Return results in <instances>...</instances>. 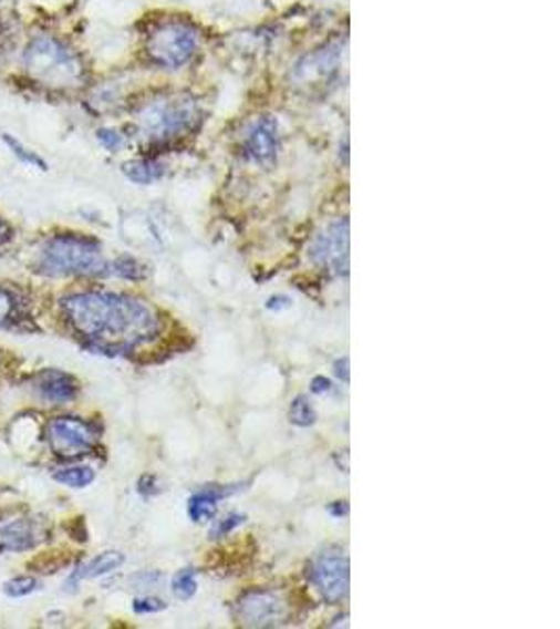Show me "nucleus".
Returning a JSON list of instances; mask_svg holds the SVG:
<instances>
[{"mask_svg":"<svg viewBox=\"0 0 560 629\" xmlns=\"http://www.w3.org/2000/svg\"><path fill=\"white\" fill-rule=\"evenodd\" d=\"M70 326L100 353H126L160 332V319L145 302L114 292H81L61 302Z\"/></svg>","mask_w":560,"mask_h":629,"instance_id":"f257e3e1","label":"nucleus"},{"mask_svg":"<svg viewBox=\"0 0 560 629\" xmlns=\"http://www.w3.org/2000/svg\"><path fill=\"white\" fill-rule=\"evenodd\" d=\"M204 122V105L189 91H162L133 110V128L149 147L175 145L191 137Z\"/></svg>","mask_w":560,"mask_h":629,"instance_id":"f03ea898","label":"nucleus"},{"mask_svg":"<svg viewBox=\"0 0 560 629\" xmlns=\"http://www.w3.org/2000/svg\"><path fill=\"white\" fill-rule=\"evenodd\" d=\"M23 70L32 82L53 91H76L89 72L81 53L55 34H37L23 49Z\"/></svg>","mask_w":560,"mask_h":629,"instance_id":"7ed1b4c3","label":"nucleus"},{"mask_svg":"<svg viewBox=\"0 0 560 629\" xmlns=\"http://www.w3.org/2000/svg\"><path fill=\"white\" fill-rule=\"evenodd\" d=\"M37 271L51 277H100L110 274V265L101 255L97 239L81 234H61L46 239L42 246Z\"/></svg>","mask_w":560,"mask_h":629,"instance_id":"20e7f679","label":"nucleus"},{"mask_svg":"<svg viewBox=\"0 0 560 629\" xmlns=\"http://www.w3.org/2000/svg\"><path fill=\"white\" fill-rule=\"evenodd\" d=\"M201 47L200 28L180 16L154 21L143 39L147 61L160 70H180L191 63Z\"/></svg>","mask_w":560,"mask_h":629,"instance_id":"39448f33","label":"nucleus"},{"mask_svg":"<svg viewBox=\"0 0 560 629\" xmlns=\"http://www.w3.org/2000/svg\"><path fill=\"white\" fill-rule=\"evenodd\" d=\"M342 47L341 42H328L320 49L307 53L302 60L297 61L290 79L297 89L304 93L323 91L332 80L336 79L341 70Z\"/></svg>","mask_w":560,"mask_h":629,"instance_id":"423d86ee","label":"nucleus"},{"mask_svg":"<svg viewBox=\"0 0 560 629\" xmlns=\"http://www.w3.org/2000/svg\"><path fill=\"white\" fill-rule=\"evenodd\" d=\"M311 262L330 274L342 276L349 271V220L336 218L330 220L309 246Z\"/></svg>","mask_w":560,"mask_h":629,"instance_id":"0eeeda50","label":"nucleus"},{"mask_svg":"<svg viewBox=\"0 0 560 629\" xmlns=\"http://www.w3.org/2000/svg\"><path fill=\"white\" fill-rule=\"evenodd\" d=\"M46 441L49 447L60 457H81L86 453L93 452L100 443V431L95 424L74 417V415H63L55 417L46 426Z\"/></svg>","mask_w":560,"mask_h":629,"instance_id":"6e6552de","label":"nucleus"},{"mask_svg":"<svg viewBox=\"0 0 560 629\" xmlns=\"http://www.w3.org/2000/svg\"><path fill=\"white\" fill-rule=\"evenodd\" d=\"M236 615L248 628H276L286 623L290 609L281 594L271 590H250L241 594Z\"/></svg>","mask_w":560,"mask_h":629,"instance_id":"1a4fd4ad","label":"nucleus"},{"mask_svg":"<svg viewBox=\"0 0 560 629\" xmlns=\"http://www.w3.org/2000/svg\"><path fill=\"white\" fill-rule=\"evenodd\" d=\"M311 584L330 605H341L349 596V558L341 551H323L311 565Z\"/></svg>","mask_w":560,"mask_h":629,"instance_id":"9d476101","label":"nucleus"},{"mask_svg":"<svg viewBox=\"0 0 560 629\" xmlns=\"http://www.w3.org/2000/svg\"><path fill=\"white\" fill-rule=\"evenodd\" d=\"M280 152V124L271 116H259L243 128L241 154L259 166H271Z\"/></svg>","mask_w":560,"mask_h":629,"instance_id":"9b49d317","label":"nucleus"},{"mask_svg":"<svg viewBox=\"0 0 560 629\" xmlns=\"http://www.w3.org/2000/svg\"><path fill=\"white\" fill-rule=\"evenodd\" d=\"M46 525L37 518H20L0 527V554L34 550L46 539Z\"/></svg>","mask_w":560,"mask_h":629,"instance_id":"f8f14e48","label":"nucleus"},{"mask_svg":"<svg viewBox=\"0 0 560 629\" xmlns=\"http://www.w3.org/2000/svg\"><path fill=\"white\" fill-rule=\"evenodd\" d=\"M34 393L41 396L44 403L51 405H65L79 396V382L61 370H42L34 378Z\"/></svg>","mask_w":560,"mask_h":629,"instance_id":"ddd939ff","label":"nucleus"},{"mask_svg":"<svg viewBox=\"0 0 560 629\" xmlns=\"http://www.w3.org/2000/svg\"><path fill=\"white\" fill-rule=\"evenodd\" d=\"M236 489H227V487H219V485H210V487H204L200 492L194 493L187 502V514L194 523H208L215 518L217 514V506H219L220 499L227 497L229 493H234Z\"/></svg>","mask_w":560,"mask_h":629,"instance_id":"4468645a","label":"nucleus"},{"mask_svg":"<svg viewBox=\"0 0 560 629\" xmlns=\"http://www.w3.org/2000/svg\"><path fill=\"white\" fill-rule=\"evenodd\" d=\"M124 565V554L122 551H103L100 556H95L93 560H89L86 565L79 567V570L72 573L70 584L65 581V586H79L82 579H97L103 575H110L116 569H121Z\"/></svg>","mask_w":560,"mask_h":629,"instance_id":"2eb2a0df","label":"nucleus"},{"mask_svg":"<svg viewBox=\"0 0 560 629\" xmlns=\"http://www.w3.org/2000/svg\"><path fill=\"white\" fill-rule=\"evenodd\" d=\"M122 173L126 175L128 181L137 183V185H152L156 181H160L166 173V166L162 164L158 157H139V159H131L122 166Z\"/></svg>","mask_w":560,"mask_h":629,"instance_id":"dca6fc26","label":"nucleus"},{"mask_svg":"<svg viewBox=\"0 0 560 629\" xmlns=\"http://www.w3.org/2000/svg\"><path fill=\"white\" fill-rule=\"evenodd\" d=\"M53 478L72 489H84L95 481V471L89 466H70V468H61L53 474Z\"/></svg>","mask_w":560,"mask_h":629,"instance_id":"f3484780","label":"nucleus"},{"mask_svg":"<svg viewBox=\"0 0 560 629\" xmlns=\"http://www.w3.org/2000/svg\"><path fill=\"white\" fill-rule=\"evenodd\" d=\"M315 420H318V412H315L313 403L309 401V396H304V394L297 396V399L292 401V405H290V422H292L294 426L309 429V426L315 424Z\"/></svg>","mask_w":560,"mask_h":629,"instance_id":"a211bd4d","label":"nucleus"},{"mask_svg":"<svg viewBox=\"0 0 560 629\" xmlns=\"http://www.w3.org/2000/svg\"><path fill=\"white\" fill-rule=\"evenodd\" d=\"M2 141L7 143V147L13 152V156L18 157L20 162L28 164V166H32V168H39V171H46V162H44L37 152L28 149V147L21 143L20 138H15L13 135L4 133V135H2Z\"/></svg>","mask_w":560,"mask_h":629,"instance_id":"6ab92c4d","label":"nucleus"},{"mask_svg":"<svg viewBox=\"0 0 560 629\" xmlns=\"http://www.w3.org/2000/svg\"><path fill=\"white\" fill-rule=\"evenodd\" d=\"M198 591V577H196V570L194 569H183L175 575L173 579V594L179 598V600H191Z\"/></svg>","mask_w":560,"mask_h":629,"instance_id":"aec40b11","label":"nucleus"},{"mask_svg":"<svg viewBox=\"0 0 560 629\" xmlns=\"http://www.w3.org/2000/svg\"><path fill=\"white\" fill-rule=\"evenodd\" d=\"M39 588H41V581L34 577H15L4 584V594L9 598H23V596L34 594Z\"/></svg>","mask_w":560,"mask_h":629,"instance_id":"412c9836","label":"nucleus"},{"mask_svg":"<svg viewBox=\"0 0 560 629\" xmlns=\"http://www.w3.org/2000/svg\"><path fill=\"white\" fill-rule=\"evenodd\" d=\"M114 274L118 277H124V279H133V281H139L145 277V271H143V265L139 260H135L133 256H121L114 265H112Z\"/></svg>","mask_w":560,"mask_h":629,"instance_id":"4be33fe9","label":"nucleus"},{"mask_svg":"<svg viewBox=\"0 0 560 629\" xmlns=\"http://www.w3.org/2000/svg\"><path fill=\"white\" fill-rule=\"evenodd\" d=\"M18 321V300L9 290L0 288V328H9Z\"/></svg>","mask_w":560,"mask_h":629,"instance_id":"5701e85b","label":"nucleus"},{"mask_svg":"<svg viewBox=\"0 0 560 629\" xmlns=\"http://www.w3.org/2000/svg\"><path fill=\"white\" fill-rule=\"evenodd\" d=\"M97 141H100V145L103 149H107L110 154H116V152H121L122 147H124L126 137L122 135L121 131L107 126V128H100V131H97Z\"/></svg>","mask_w":560,"mask_h":629,"instance_id":"b1692460","label":"nucleus"},{"mask_svg":"<svg viewBox=\"0 0 560 629\" xmlns=\"http://www.w3.org/2000/svg\"><path fill=\"white\" fill-rule=\"evenodd\" d=\"M241 523H243V514L231 512V514L222 516L220 520L215 523V527H212V537H225V535L236 532V529L240 527Z\"/></svg>","mask_w":560,"mask_h":629,"instance_id":"393cba45","label":"nucleus"},{"mask_svg":"<svg viewBox=\"0 0 560 629\" xmlns=\"http://www.w3.org/2000/svg\"><path fill=\"white\" fill-rule=\"evenodd\" d=\"M166 609V602L160 600V598H152V596H145V598H137L133 602V610L137 615H149V612H160V610Z\"/></svg>","mask_w":560,"mask_h":629,"instance_id":"a878e982","label":"nucleus"},{"mask_svg":"<svg viewBox=\"0 0 560 629\" xmlns=\"http://www.w3.org/2000/svg\"><path fill=\"white\" fill-rule=\"evenodd\" d=\"M334 391L332 380H328L325 375H315L311 382V393L313 394H330Z\"/></svg>","mask_w":560,"mask_h":629,"instance_id":"bb28decb","label":"nucleus"},{"mask_svg":"<svg viewBox=\"0 0 560 629\" xmlns=\"http://www.w3.org/2000/svg\"><path fill=\"white\" fill-rule=\"evenodd\" d=\"M160 492L158 489V481L154 476H143L139 481V493L141 495H156Z\"/></svg>","mask_w":560,"mask_h":629,"instance_id":"cd10ccee","label":"nucleus"},{"mask_svg":"<svg viewBox=\"0 0 560 629\" xmlns=\"http://www.w3.org/2000/svg\"><path fill=\"white\" fill-rule=\"evenodd\" d=\"M292 305V300L288 296H273L269 302H267V309L271 311H280V309H288Z\"/></svg>","mask_w":560,"mask_h":629,"instance_id":"c85d7f7f","label":"nucleus"},{"mask_svg":"<svg viewBox=\"0 0 560 629\" xmlns=\"http://www.w3.org/2000/svg\"><path fill=\"white\" fill-rule=\"evenodd\" d=\"M11 237H13V229H11V225H9L4 218L0 217V248H2V246H7V244L11 241Z\"/></svg>","mask_w":560,"mask_h":629,"instance_id":"c756f323","label":"nucleus"},{"mask_svg":"<svg viewBox=\"0 0 560 629\" xmlns=\"http://www.w3.org/2000/svg\"><path fill=\"white\" fill-rule=\"evenodd\" d=\"M334 372L339 378H342L344 382H349V357H344V359H339L336 363H334Z\"/></svg>","mask_w":560,"mask_h":629,"instance_id":"7c9ffc66","label":"nucleus"},{"mask_svg":"<svg viewBox=\"0 0 560 629\" xmlns=\"http://www.w3.org/2000/svg\"><path fill=\"white\" fill-rule=\"evenodd\" d=\"M349 512V506H346V502H334L332 506H330V514L332 516H336V518H341Z\"/></svg>","mask_w":560,"mask_h":629,"instance_id":"2f4dec72","label":"nucleus"}]
</instances>
